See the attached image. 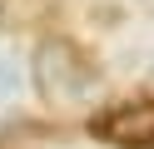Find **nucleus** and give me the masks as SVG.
Listing matches in <instances>:
<instances>
[{
    "instance_id": "f03ea898",
    "label": "nucleus",
    "mask_w": 154,
    "mask_h": 149,
    "mask_svg": "<svg viewBox=\"0 0 154 149\" xmlns=\"http://www.w3.org/2000/svg\"><path fill=\"white\" fill-rule=\"evenodd\" d=\"M90 134L114 149H154V99H129V104L94 114Z\"/></svg>"
},
{
    "instance_id": "f257e3e1",
    "label": "nucleus",
    "mask_w": 154,
    "mask_h": 149,
    "mask_svg": "<svg viewBox=\"0 0 154 149\" xmlns=\"http://www.w3.org/2000/svg\"><path fill=\"white\" fill-rule=\"evenodd\" d=\"M30 79H35V89H40L45 99L70 104V99H85L100 85V70H94V60L85 55L75 40L45 35L40 45H35V55H30Z\"/></svg>"
},
{
    "instance_id": "7ed1b4c3",
    "label": "nucleus",
    "mask_w": 154,
    "mask_h": 149,
    "mask_svg": "<svg viewBox=\"0 0 154 149\" xmlns=\"http://www.w3.org/2000/svg\"><path fill=\"white\" fill-rule=\"evenodd\" d=\"M5 5H10V0H0V15H5Z\"/></svg>"
}]
</instances>
